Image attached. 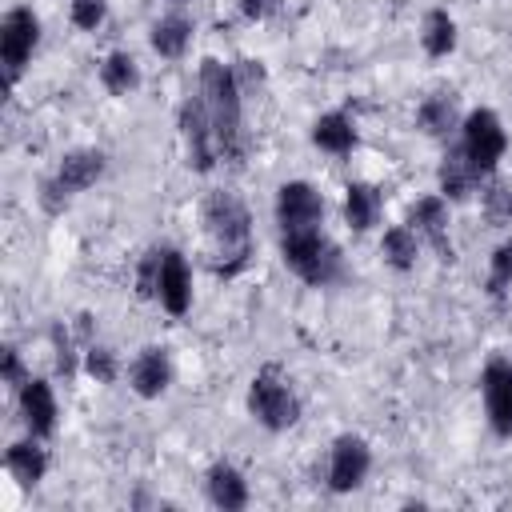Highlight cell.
Returning <instances> with one entry per match:
<instances>
[{
	"label": "cell",
	"mask_w": 512,
	"mask_h": 512,
	"mask_svg": "<svg viewBox=\"0 0 512 512\" xmlns=\"http://www.w3.org/2000/svg\"><path fill=\"white\" fill-rule=\"evenodd\" d=\"M204 108L212 116V132H216V148L224 160H240L244 156V88L236 80V68L204 56L200 60V88Z\"/></svg>",
	"instance_id": "obj_1"
},
{
	"label": "cell",
	"mask_w": 512,
	"mask_h": 512,
	"mask_svg": "<svg viewBox=\"0 0 512 512\" xmlns=\"http://www.w3.org/2000/svg\"><path fill=\"white\" fill-rule=\"evenodd\" d=\"M204 232H208L212 252H216V272L220 276H236L252 256L248 204L228 188L208 192V200H204Z\"/></svg>",
	"instance_id": "obj_2"
},
{
	"label": "cell",
	"mask_w": 512,
	"mask_h": 512,
	"mask_svg": "<svg viewBox=\"0 0 512 512\" xmlns=\"http://www.w3.org/2000/svg\"><path fill=\"white\" fill-rule=\"evenodd\" d=\"M280 260L292 276H300L312 288H328V284L344 280V252L324 236V228L284 232L280 236Z\"/></svg>",
	"instance_id": "obj_3"
},
{
	"label": "cell",
	"mask_w": 512,
	"mask_h": 512,
	"mask_svg": "<svg viewBox=\"0 0 512 512\" xmlns=\"http://www.w3.org/2000/svg\"><path fill=\"white\" fill-rule=\"evenodd\" d=\"M460 156L468 160V168L488 180L496 176L504 152H508V132H504V120L492 112V108H472L464 120H460Z\"/></svg>",
	"instance_id": "obj_4"
},
{
	"label": "cell",
	"mask_w": 512,
	"mask_h": 512,
	"mask_svg": "<svg viewBox=\"0 0 512 512\" xmlns=\"http://www.w3.org/2000/svg\"><path fill=\"white\" fill-rule=\"evenodd\" d=\"M248 412L268 432H288L300 420V396L276 368H260L248 384Z\"/></svg>",
	"instance_id": "obj_5"
},
{
	"label": "cell",
	"mask_w": 512,
	"mask_h": 512,
	"mask_svg": "<svg viewBox=\"0 0 512 512\" xmlns=\"http://www.w3.org/2000/svg\"><path fill=\"white\" fill-rule=\"evenodd\" d=\"M40 44V16L28 4H16L4 12L0 20V64H4V80L16 84L20 72L28 68L32 52Z\"/></svg>",
	"instance_id": "obj_6"
},
{
	"label": "cell",
	"mask_w": 512,
	"mask_h": 512,
	"mask_svg": "<svg viewBox=\"0 0 512 512\" xmlns=\"http://www.w3.org/2000/svg\"><path fill=\"white\" fill-rule=\"evenodd\" d=\"M176 124H180V140H184V156H188V168L192 172H212V164L220 160V148H216V132H212V116L204 108V96H184L180 112H176Z\"/></svg>",
	"instance_id": "obj_7"
},
{
	"label": "cell",
	"mask_w": 512,
	"mask_h": 512,
	"mask_svg": "<svg viewBox=\"0 0 512 512\" xmlns=\"http://www.w3.org/2000/svg\"><path fill=\"white\" fill-rule=\"evenodd\" d=\"M324 224V196L308 180H284L276 188V228L284 232H308Z\"/></svg>",
	"instance_id": "obj_8"
},
{
	"label": "cell",
	"mask_w": 512,
	"mask_h": 512,
	"mask_svg": "<svg viewBox=\"0 0 512 512\" xmlns=\"http://www.w3.org/2000/svg\"><path fill=\"white\" fill-rule=\"evenodd\" d=\"M372 468V448L356 432H340L328 448V488L332 492H356Z\"/></svg>",
	"instance_id": "obj_9"
},
{
	"label": "cell",
	"mask_w": 512,
	"mask_h": 512,
	"mask_svg": "<svg viewBox=\"0 0 512 512\" xmlns=\"http://www.w3.org/2000/svg\"><path fill=\"white\" fill-rule=\"evenodd\" d=\"M480 396H484V412L496 436H512V360L508 356H492L480 372Z\"/></svg>",
	"instance_id": "obj_10"
},
{
	"label": "cell",
	"mask_w": 512,
	"mask_h": 512,
	"mask_svg": "<svg viewBox=\"0 0 512 512\" xmlns=\"http://www.w3.org/2000/svg\"><path fill=\"white\" fill-rule=\"evenodd\" d=\"M408 228L420 236V244H428L440 260H456V248H452V236H448V200L440 192L432 196H420L412 208H408Z\"/></svg>",
	"instance_id": "obj_11"
},
{
	"label": "cell",
	"mask_w": 512,
	"mask_h": 512,
	"mask_svg": "<svg viewBox=\"0 0 512 512\" xmlns=\"http://www.w3.org/2000/svg\"><path fill=\"white\" fill-rule=\"evenodd\" d=\"M156 300L168 316H184L192 308V268L180 248H160V276H156Z\"/></svg>",
	"instance_id": "obj_12"
},
{
	"label": "cell",
	"mask_w": 512,
	"mask_h": 512,
	"mask_svg": "<svg viewBox=\"0 0 512 512\" xmlns=\"http://www.w3.org/2000/svg\"><path fill=\"white\" fill-rule=\"evenodd\" d=\"M104 168H108V156L100 148H72V152L60 156V164H56V172L48 180L72 200L76 192H88L104 176Z\"/></svg>",
	"instance_id": "obj_13"
},
{
	"label": "cell",
	"mask_w": 512,
	"mask_h": 512,
	"mask_svg": "<svg viewBox=\"0 0 512 512\" xmlns=\"http://www.w3.org/2000/svg\"><path fill=\"white\" fill-rule=\"evenodd\" d=\"M128 384H132V392L140 400H160L168 392V384H172V356H168V348H160V344L140 348L132 356V364H128Z\"/></svg>",
	"instance_id": "obj_14"
},
{
	"label": "cell",
	"mask_w": 512,
	"mask_h": 512,
	"mask_svg": "<svg viewBox=\"0 0 512 512\" xmlns=\"http://www.w3.org/2000/svg\"><path fill=\"white\" fill-rule=\"evenodd\" d=\"M16 404H20V420H24V428H28L32 436L48 440V436L56 432L60 408H56V392H52L48 380L28 376V380L20 384V392H16Z\"/></svg>",
	"instance_id": "obj_15"
},
{
	"label": "cell",
	"mask_w": 512,
	"mask_h": 512,
	"mask_svg": "<svg viewBox=\"0 0 512 512\" xmlns=\"http://www.w3.org/2000/svg\"><path fill=\"white\" fill-rule=\"evenodd\" d=\"M4 468L20 488H36L48 476V448L40 444V436L28 432L24 440H12L4 448Z\"/></svg>",
	"instance_id": "obj_16"
},
{
	"label": "cell",
	"mask_w": 512,
	"mask_h": 512,
	"mask_svg": "<svg viewBox=\"0 0 512 512\" xmlns=\"http://www.w3.org/2000/svg\"><path fill=\"white\" fill-rule=\"evenodd\" d=\"M204 492H208V504L220 508V512H240L248 508V480L236 464L228 460H216L208 472H204Z\"/></svg>",
	"instance_id": "obj_17"
},
{
	"label": "cell",
	"mask_w": 512,
	"mask_h": 512,
	"mask_svg": "<svg viewBox=\"0 0 512 512\" xmlns=\"http://www.w3.org/2000/svg\"><path fill=\"white\" fill-rule=\"evenodd\" d=\"M460 120H464V116H460L452 92H432V96H424L420 108H416V128H420L424 136H432V140H448V136L460 128Z\"/></svg>",
	"instance_id": "obj_18"
},
{
	"label": "cell",
	"mask_w": 512,
	"mask_h": 512,
	"mask_svg": "<svg viewBox=\"0 0 512 512\" xmlns=\"http://www.w3.org/2000/svg\"><path fill=\"white\" fill-rule=\"evenodd\" d=\"M192 32H196V24H192L184 12H168V16H160V20L152 24L148 44H152L156 56H164V60H180V56L188 52V44H192Z\"/></svg>",
	"instance_id": "obj_19"
},
{
	"label": "cell",
	"mask_w": 512,
	"mask_h": 512,
	"mask_svg": "<svg viewBox=\"0 0 512 512\" xmlns=\"http://www.w3.org/2000/svg\"><path fill=\"white\" fill-rule=\"evenodd\" d=\"M384 212V196L376 184H364V180H352L344 188V220L352 232H368Z\"/></svg>",
	"instance_id": "obj_20"
},
{
	"label": "cell",
	"mask_w": 512,
	"mask_h": 512,
	"mask_svg": "<svg viewBox=\"0 0 512 512\" xmlns=\"http://www.w3.org/2000/svg\"><path fill=\"white\" fill-rule=\"evenodd\" d=\"M312 144L328 156H348L356 148V124L348 112H324L312 124Z\"/></svg>",
	"instance_id": "obj_21"
},
{
	"label": "cell",
	"mask_w": 512,
	"mask_h": 512,
	"mask_svg": "<svg viewBox=\"0 0 512 512\" xmlns=\"http://www.w3.org/2000/svg\"><path fill=\"white\" fill-rule=\"evenodd\" d=\"M436 180H440V196L448 200V204H456V200H468L484 180L468 168V160L460 156V148H448L444 152V160H440V172H436Z\"/></svg>",
	"instance_id": "obj_22"
},
{
	"label": "cell",
	"mask_w": 512,
	"mask_h": 512,
	"mask_svg": "<svg viewBox=\"0 0 512 512\" xmlns=\"http://www.w3.org/2000/svg\"><path fill=\"white\" fill-rule=\"evenodd\" d=\"M420 48L432 60H444L456 52V20L448 16V8H428L424 24H420Z\"/></svg>",
	"instance_id": "obj_23"
},
{
	"label": "cell",
	"mask_w": 512,
	"mask_h": 512,
	"mask_svg": "<svg viewBox=\"0 0 512 512\" xmlns=\"http://www.w3.org/2000/svg\"><path fill=\"white\" fill-rule=\"evenodd\" d=\"M100 84H104V92H112V96H132V92L140 88V64H136V56L124 52V48L108 52V56L100 60Z\"/></svg>",
	"instance_id": "obj_24"
},
{
	"label": "cell",
	"mask_w": 512,
	"mask_h": 512,
	"mask_svg": "<svg viewBox=\"0 0 512 512\" xmlns=\"http://www.w3.org/2000/svg\"><path fill=\"white\" fill-rule=\"evenodd\" d=\"M380 256H384L388 268L412 272L416 260H420V236H416L408 224H392V228L380 236Z\"/></svg>",
	"instance_id": "obj_25"
},
{
	"label": "cell",
	"mask_w": 512,
	"mask_h": 512,
	"mask_svg": "<svg viewBox=\"0 0 512 512\" xmlns=\"http://www.w3.org/2000/svg\"><path fill=\"white\" fill-rule=\"evenodd\" d=\"M480 208L492 224H512V184L508 180H496L488 176L480 184Z\"/></svg>",
	"instance_id": "obj_26"
},
{
	"label": "cell",
	"mask_w": 512,
	"mask_h": 512,
	"mask_svg": "<svg viewBox=\"0 0 512 512\" xmlns=\"http://www.w3.org/2000/svg\"><path fill=\"white\" fill-rule=\"evenodd\" d=\"M488 296L492 300H504L512 292V240L496 244L492 256H488V280H484Z\"/></svg>",
	"instance_id": "obj_27"
},
{
	"label": "cell",
	"mask_w": 512,
	"mask_h": 512,
	"mask_svg": "<svg viewBox=\"0 0 512 512\" xmlns=\"http://www.w3.org/2000/svg\"><path fill=\"white\" fill-rule=\"evenodd\" d=\"M84 368H88V376H92V380H100V384H112V380L120 376L116 352H112V348H104V344H88V348H84Z\"/></svg>",
	"instance_id": "obj_28"
},
{
	"label": "cell",
	"mask_w": 512,
	"mask_h": 512,
	"mask_svg": "<svg viewBox=\"0 0 512 512\" xmlns=\"http://www.w3.org/2000/svg\"><path fill=\"white\" fill-rule=\"evenodd\" d=\"M68 16H72V24L80 32H96L104 24V16H108V0H72Z\"/></svg>",
	"instance_id": "obj_29"
},
{
	"label": "cell",
	"mask_w": 512,
	"mask_h": 512,
	"mask_svg": "<svg viewBox=\"0 0 512 512\" xmlns=\"http://www.w3.org/2000/svg\"><path fill=\"white\" fill-rule=\"evenodd\" d=\"M156 276H160V248H148L136 268V292L144 300H156Z\"/></svg>",
	"instance_id": "obj_30"
},
{
	"label": "cell",
	"mask_w": 512,
	"mask_h": 512,
	"mask_svg": "<svg viewBox=\"0 0 512 512\" xmlns=\"http://www.w3.org/2000/svg\"><path fill=\"white\" fill-rule=\"evenodd\" d=\"M52 340H56V368H60L64 376H72V372H76V360H72L68 328H64V324H56V328H52Z\"/></svg>",
	"instance_id": "obj_31"
},
{
	"label": "cell",
	"mask_w": 512,
	"mask_h": 512,
	"mask_svg": "<svg viewBox=\"0 0 512 512\" xmlns=\"http://www.w3.org/2000/svg\"><path fill=\"white\" fill-rule=\"evenodd\" d=\"M28 380V372H24V360H20V352L8 344L4 348V384L12 388V392H20V384Z\"/></svg>",
	"instance_id": "obj_32"
},
{
	"label": "cell",
	"mask_w": 512,
	"mask_h": 512,
	"mask_svg": "<svg viewBox=\"0 0 512 512\" xmlns=\"http://www.w3.org/2000/svg\"><path fill=\"white\" fill-rule=\"evenodd\" d=\"M280 4L284 0H236V8H240L244 20H268L272 12H280Z\"/></svg>",
	"instance_id": "obj_33"
},
{
	"label": "cell",
	"mask_w": 512,
	"mask_h": 512,
	"mask_svg": "<svg viewBox=\"0 0 512 512\" xmlns=\"http://www.w3.org/2000/svg\"><path fill=\"white\" fill-rule=\"evenodd\" d=\"M176 4H184V0H176Z\"/></svg>",
	"instance_id": "obj_34"
}]
</instances>
